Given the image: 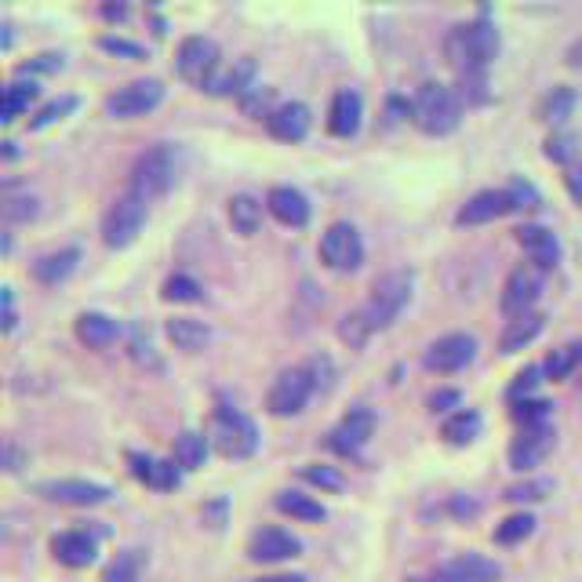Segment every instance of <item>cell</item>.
<instances>
[{
	"label": "cell",
	"instance_id": "cell-1",
	"mask_svg": "<svg viewBox=\"0 0 582 582\" xmlns=\"http://www.w3.org/2000/svg\"><path fill=\"white\" fill-rule=\"evenodd\" d=\"M444 51H448V62L459 70V77H466V73H484L488 62L499 55V30L488 19L462 22V26H455L448 33Z\"/></svg>",
	"mask_w": 582,
	"mask_h": 582
},
{
	"label": "cell",
	"instance_id": "cell-2",
	"mask_svg": "<svg viewBox=\"0 0 582 582\" xmlns=\"http://www.w3.org/2000/svg\"><path fill=\"white\" fill-rule=\"evenodd\" d=\"M179 179V150L171 142H157L146 153H139V161L131 164V193H139L142 201L150 204L175 186Z\"/></svg>",
	"mask_w": 582,
	"mask_h": 582
},
{
	"label": "cell",
	"instance_id": "cell-3",
	"mask_svg": "<svg viewBox=\"0 0 582 582\" xmlns=\"http://www.w3.org/2000/svg\"><path fill=\"white\" fill-rule=\"evenodd\" d=\"M412 121L419 124L426 135H448L459 128L462 121V99L459 91H452L448 84L426 81L412 99Z\"/></svg>",
	"mask_w": 582,
	"mask_h": 582
},
{
	"label": "cell",
	"instance_id": "cell-4",
	"mask_svg": "<svg viewBox=\"0 0 582 582\" xmlns=\"http://www.w3.org/2000/svg\"><path fill=\"white\" fill-rule=\"evenodd\" d=\"M412 291H415V273L412 270H390L382 273L379 281L372 284V295L364 302V317L372 324V332H382V328H390L397 317L404 313V306L412 302Z\"/></svg>",
	"mask_w": 582,
	"mask_h": 582
},
{
	"label": "cell",
	"instance_id": "cell-5",
	"mask_svg": "<svg viewBox=\"0 0 582 582\" xmlns=\"http://www.w3.org/2000/svg\"><path fill=\"white\" fill-rule=\"evenodd\" d=\"M211 444L226 459H248L259 448V430H255V422L241 408L219 401L215 404V415H211Z\"/></svg>",
	"mask_w": 582,
	"mask_h": 582
},
{
	"label": "cell",
	"instance_id": "cell-6",
	"mask_svg": "<svg viewBox=\"0 0 582 582\" xmlns=\"http://www.w3.org/2000/svg\"><path fill=\"white\" fill-rule=\"evenodd\" d=\"M142 226H146V201L139 193H121L117 201L110 204V211L102 215V241L106 248H128V244L139 241Z\"/></svg>",
	"mask_w": 582,
	"mask_h": 582
},
{
	"label": "cell",
	"instance_id": "cell-7",
	"mask_svg": "<svg viewBox=\"0 0 582 582\" xmlns=\"http://www.w3.org/2000/svg\"><path fill=\"white\" fill-rule=\"evenodd\" d=\"M317 390V382H313L310 368L302 364V368H288L273 379L270 386V397H266V408H270L277 419H288V415H299L306 408V401L313 397Z\"/></svg>",
	"mask_w": 582,
	"mask_h": 582
},
{
	"label": "cell",
	"instance_id": "cell-8",
	"mask_svg": "<svg viewBox=\"0 0 582 582\" xmlns=\"http://www.w3.org/2000/svg\"><path fill=\"white\" fill-rule=\"evenodd\" d=\"M321 259L328 270L335 273H353L364 262V244L357 226L350 222H332L321 237Z\"/></svg>",
	"mask_w": 582,
	"mask_h": 582
},
{
	"label": "cell",
	"instance_id": "cell-9",
	"mask_svg": "<svg viewBox=\"0 0 582 582\" xmlns=\"http://www.w3.org/2000/svg\"><path fill=\"white\" fill-rule=\"evenodd\" d=\"M161 99H164V84L157 77H142V81H131L113 91V95H106V113L117 117V121H131V117H142V113L157 110Z\"/></svg>",
	"mask_w": 582,
	"mask_h": 582
},
{
	"label": "cell",
	"instance_id": "cell-10",
	"mask_svg": "<svg viewBox=\"0 0 582 582\" xmlns=\"http://www.w3.org/2000/svg\"><path fill=\"white\" fill-rule=\"evenodd\" d=\"M175 66H179L182 81L197 84V88H208L211 77L222 70L219 66V44L208 41V37H186V41L179 44Z\"/></svg>",
	"mask_w": 582,
	"mask_h": 582
},
{
	"label": "cell",
	"instance_id": "cell-11",
	"mask_svg": "<svg viewBox=\"0 0 582 582\" xmlns=\"http://www.w3.org/2000/svg\"><path fill=\"white\" fill-rule=\"evenodd\" d=\"M473 357H477V339L466 332H452V335H441L437 342H430L422 364L437 375H452V372H462Z\"/></svg>",
	"mask_w": 582,
	"mask_h": 582
},
{
	"label": "cell",
	"instance_id": "cell-12",
	"mask_svg": "<svg viewBox=\"0 0 582 582\" xmlns=\"http://www.w3.org/2000/svg\"><path fill=\"white\" fill-rule=\"evenodd\" d=\"M37 495L44 502H59V506H102L113 492L106 484L81 481V477H55V481L37 484Z\"/></svg>",
	"mask_w": 582,
	"mask_h": 582
},
{
	"label": "cell",
	"instance_id": "cell-13",
	"mask_svg": "<svg viewBox=\"0 0 582 582\" xmlns=\"http://www.w3.org/2000/svg\"><path fill=\"white\" fill-rule=\"evenodd\" d=\"M553 444H557V433H553L550 422H539V426H524L510 444V466L513 470H535L546 455L553 452Z\"/></svg>",
	"mask_w": 582,
	"mask_h": 582
},
{
	"label": "cell",
	"instance_id": "cell-14",
	"mask_svg": "<svg viewBox=\"0 0 582 582\" xmlns=\"http://www.w3.org/2000/svg\"><path fill=\"white\" fill-rule=\"evenodd\" d=\"M375 433V412L372 408H353L346 419L335 426L332 433H328V448H332L335 455H346V459H353V455H361V448L368 441H372Z\"/></svg>",
	"mask_w": 582,
	"mask_h": 582
},
{
	"label": "cell",
	"instance_id": "cell-15",
	"mask_svg": "<svg viewBox=\"0 0 582 582\" xmlns=\"http://www.w3.org/2000/svg\"><path fill=\"white\" fill-rule=\"evenodd\" d=\"M542 295V270L535 266H517V270L506 277L502 284V313H510V317H521V313H532L535 299Z\"/></svg>",
	"mask_w": 582,
	"mask_h": 582
},
{
	"label": "cell",
	"instance_id": "cell-16",
	"mask_svg": "<svg viewBox=\"0 0 582 582\" xmlns=\"http://www.w3.org/2000/svg\"><path fill=\"white\" fill-rule=\"evenodd\" d=\"M510 211H517V201H513L510 190H481L462 204L455 222L459 226H484V222H495L502 215H510Z\"/></svg>",
	"mask_w": 582,
	"mask_h": 582
},
{
	"label": "cell",
	"instance_id": "cell-17",
	"mask_svg": "<svg viewBox=\"0 0 582 582\" xmlns=\"http://www.w3.org/2000/svg\"><path fill=\"white\" fill-rule=\"evenodd\" d=\"M299 553H302V542L291 532H284V528H262L248 542V557L255 564H281V561H291V557H299Z\"/></svg>",
	"mask_w": 582,
	"mask_h": 582
},
{
	"label": "cell",
	"instance_id": "cell-18",
	"mask_svg": "<svg viewBox=\"0 0 582 582\" xmlns=\"http://www.w3.org/2000/svg\"><path fill=\"white\" fill-rule=\"evenodd\" d=\"M266 211H270L281 226H291V230H302V226L310 222V201H306V193L295 190V186H273V190L266 193Z\"/></svg>",
	"mask_w": 582,
	"mask_h": 582
},
{
	"label": "cell",
	"instance_id": "cell-19",
	"mask_svg": "<svg viewBox=\"0 0 582 582\" xmlns=\"http://www.w3.org/2000/svg\"><path fill=\"white\" fill-rule=\"evenodd\" d=\"M517 244L524 248V255H528V262H532L535 270H553L561 262V244H557V237L546 226L524 222L521 230H517Z\"/></svg>",
	"mask_w": 582,
	"mask_h": 582
},
{
	"label": "cell",
	"instance_id": "cell-20",
	"mask_svg": "<svg viewBox=\"0 0 582 582\" xmlns=\"http://www.w3.org/2000/svg\"><path fill=\"white\" fill-rule=\"evenodd\" d=\"M310 106H302V102H281V106H273V113L266 117V128H270L273 139L281 142H302L310 135Z\"/></svg>",
	"mask_w": 582,
	"mask_h": 582
},
{
	"label": "cell",
	"instance_id": "cell-21",
	"mask_svg": "<svg viewBox=\"0 0 582 582\" xmlns=\"http://www.w3.org/2000/svg\"><path fill=\"white\" fill-rule=\"evenodd\" d=\"M441 579H448V582H499L502 568L492 561V557H484V553H459V557H452V561L441 568Z\"/></svg>",
	"mask_w": 582,
	"mask_h": 582
},
{
	"label": "cell",
	"instance_id": "cell-22",
	"mask_svg": "<svg viewBox=\"0 0 582 582\" xmlns=\"http://www.w3.org/2000/svg\"><path fill=\"white\" fill-rule=\"evenodd\" d=\"M251 81H255V59H251V55H241V59H233V66H222L204 91L219 95V99H233V95L244 99L251 91Z\"/></svg>",
	"mask_w": 582,
	"mask_h": 582
},
{
	"label": "cell",
	"instance_id": "cell-23",
	"mask_svg": "<svg viewBox=\"0 0 582 582\" xmlns=\"http://www.w3.org/2000/svg\"><path fill=\"white\" fill-rule=\"evenodd\" d=\"M51 553L66 568H88L99 557V542L91 539L88 532H62L51 539Z\"/></svg>",
	"mask_w": 582,
	"mask_h": 582
},
{
	"label": "cell",
	"instance_id": "cell-24",
	"mask_svg": "<svg viewBox=\"0 0 582 582\" xmlns=\"http://www.w3.org/2000/svg\"><path fill=\"white\" fill-rule=\"evenodd\" d=\"M361 117H364L361 95L350 88L335 91L332 110H328V131L339 135V139H350V135H357V128H361Z\"/></svg>",
	"mask_w": 582,
	"mask_h": 582
},
{
	"label": "cell",
	"instance_id": "cell-25",
	"mask_svg": "<svg viewBox=\"0 0 582 582\" xmlns=\"http://www.w3.org/2000/svg\"><path fill=\"white\" fill-rule=\"evenodd\" d=\"M73 332H77V339H81L84 346H91V350H106V346H113V342L121 339V324L113 321V317H106V313L91 310L77 317Z\"/></svg>",
	"mask_w": 582,
	"mask_h": 582
},
{
	"label": "cell",
	"instance_id": "cell-26",
	"mask_svg": "<svg viewBox=\"0 0 582 582\" xmlns=\"http://www.w3.org/2000/svg\"><path fill=\"white\" fill-rule=\"evenodd\" d=\"M77 259H81V251L77 248L48 251V255H41V259L33 262V277H37L41 284H59L77 270Z\"/></svg>",
	"mask_w": 582,
	"mask_h": 582
},
{
	"label": "cell",
	"instance_id": "cell-27",
	"mask_svg": "<svg viewBox=\"0 0 582 582\" xmlns=\"http://www.w3.org/2000/svg\"><path fill=\"white\" fill-rule=\"evenodd\" d=\"M164 332L175 342V350H186V353L204 350L211 342V328L204 321H197V317H175V321H168Z\"/></svg>",
	"mask_w": 582,
	"mask_h": 582
},
{
	"label": "cell",
	"instance_id": "cell-28",
	"mask_svg": "<svg viewBox=\"0 0 582 582\" xmlns=\"http://www.w3.org/2000/svg\"><path fill=\"white\" fill-rule=\"evenodd\" d=\"M542 324H546V317H542V313H521V317H513V321L506 324V332H502V339H499V350H502V353H517V350H524L528 342L539 339Z\"/></svg>",
	"mask_w": 582,
	"mask_h": 582
},
{
	"label": "cell",
	"instance_id": "cell-29",
	"mask_svg": "<svg viewBox=\"0 0 582 582\" xmlns=\"http://www.w3.org/2000/svg\"><path fill=\"white\" fill-rule=\"evenodd\" d=\"M226 215H230L233 230L241 233V237H251V233H259V226H262V201H255L251 193H237V197H230Z\"/></svg>",
	"mask_w": 582,
	"mask_h": 582
},
{
	"label": "cell",
	"instance_id": "cell-30",
	"mask_svg": "<svg viewBox=\"0 0 582 582\" xmlns=\"http://www.w3.org/2000/svg\"><path fill=\"white\" fill-rule=\"evenodd\" d=\"M277 510L288 513V517H295V521H306V524H317L328 517V510H324L321 502L310 499V495H302V492H277Z\"/></svg>",
	"mask_w": 582,
	"mask_h": 582
},
{
	"label": "cell",
	"instance_id": "cell-31",
	"mask_svg": "<svg viewBox=\"0 0 582 582\" xmlns=\"http://www.w3.org/2000/svg\"><path fill=\"white\" fill-rule=\"evenodd\" d=\"M477 433H481V415L473 412V408H462V412L448 415L441 426V437L448 444H470L477 441Z\"/></svg>",
	"mask_w": 582,
	"mask_h": 582
},
{
	"label": "cell",
	"instance_id": "cell-32",
	"mask_svg": "<svg viewBox=\"0 0 582 582\" xmlns=\"http://www.w3.org/2000/svg\"><path fill=\"white\" fill-rule=\"evenodd\" d=\"M204 459H208V437L197 430H186L175 437V462L182 470H201Z\"/></svg>",
	"mask_w": 582,
	"mask_h": 582
},
{
	"label": "cell",
	"instance_id": "cell-33",
	"mask_svg": "<svg viewBox=\"0 0 582 582\" xmlns=\"http://www.w3.org/2000/svg\"><path fill=\"white\" fill-rule=\"evenodd\" d=\"M37 99V84H26V81H11L8 88H4V110H0V121L11 124L19 113L30 110V102Z\"/></svg>",
	"mask_w": 582,
	"mask_h": 582
},
{
	"label": "cell",
	"instance_id": "cell-34",
	"mask_svg": "<svg viewBox=\"0 0 582 582\" xmlns=\"http://www.w3.org/2000/svg\"><path fill=\"white\" fill-rule=\"evenodd\" d=\"M579 364H582V342H568V346H561V350H553L550 357H546L542 372L550 375L553 382H561V379H568Z\"/></svg>",
	"mask_w": 582,
	"mask_h": 582
},
{
	"label": "cell",
	"instance_id": "cell-35",
	"mask_svg": "<svg viewBox=\"0 0 582 582\" xmlns=\"http://www.w3.org/2000/svg\"><path fill=\"white\" fill-rule=\"evenodd\" d=\"M139 575H142V557L135 550H124L106 564L102 582H139Z\"/></svg>",
	"mask_w": 582,
	"mask_h": 582
},
{
	"label": "cell",
	"instance_id": "cell-36",
	"mask_svg": "<svg viewBox=\"0 0 582 582\" xmlns=\"http://www.w3.org/2000/svg\"><path fill=\"white\" fill-rule=\"evenodd\" d=\"M532 532H535L532 513H513V517H506V521L495 528V542H499V546H517V542H524Z\"/></svg>",
	"mask_w": 582,
	"mask_h": 582
},
{
	"label": "cell",
	"instance_id": "cell-37",
	"mask_svg": "<svg viewBox=\"0 0 582 582\" xmlns=\"http://www.w3.org/2000/svg\"><path fill=\"white\" fill-rule=\"evenodd\" d=\"M575 110V91L572 88H553L546 99H542V121L550 124H561L568 121Z\"/></svg>",
	"mask_w": 582,
	"mask_h": 582
},
{
	"label": "cell",
	"instance_id": "cell-38",
	"mask_svg": "<svg viewBox=\"0 0 582 582\" xmlns=\"http://www.w3.org/2000/svg\"><path fill=\"white\" fill-rule=\"evenodd\" d=\"M161 299L164 302H197L201 299V284L193 281L190 273H171L161 288Z\"/></svg>",
	"mask_w": 582,
	"mask_h": 582
},
{
	"label": "cell",
	"instance_id": "cell-39",
	"mask_svg": "<svg viewBox=\"0 0 582 582\" xmlns=\"http://www.w3.org/2000/svg\"><path fill=\"white\" fill-rule=\"evenodd\" d=\"M302 481L313 484V488H321V492H342V488H346V477H342L339 470H332V466H317V462L302 466Z\"/></svg>",
	"mask_w": 582,
	"mask_h": 582
},
{
	"label": "cell",
	"instance_id": "cell-40",
	"mask_svg": "<svg viewBox=\"0 0 582 582\" xmlns=\"http://www.w3.org/2000/svg\"><path fill=\"white\" fill-rule=\"evenodd\" d=\"M368 335H375V332H372V324H368V317H364V310L346 313V317H342V324H339V339H342V342H350L353 350H357V346H364V342H368Z\"/></svg>",
	"mask_w": 582,
	"mask_h": 582
},
{
	"label": "cell",
	"instance_id": "cell-41",
	"mask_svg": "<svg viewBox=\"0 0 582 582\" xmlns=\"http://www.w3.org/2000/svg\"><path fill=\"white\" fill-rule=\"evenodd\" d=\"M131 357L142 364V368H150V372H161V357L153 353V342H150V332H142V328H131Z\"/></svg>",
	"mask_w": 582,
	"mask_h": 582
},
{
	"label": "cell",
	"instance_id": "cell-42",
	"mask_svg": "<svg viewBox=\"0 0 582 582\" xmlns=\"http://www.w3.org/2000/svg\"><path fill=\"white\" fill-rule=\"evenodd\" d=\"M73 110H77V95H62V99L48 102V106L37 110V117L30 121V128H48V124L62 121V117H70Z\"/></svg>",
	"mask_w": 582,
	"mask_h": 582
},
{
	"label": "cell",
	"instance_id": "cell-43",
	"mask_svg": "<svg viewBox=\"0 0 582 582\" xmlns=\"http://www.w3.org/2000/svg\"><path fill=\"white\" fill-rule=\"evenodd\" d=\"M550 401H539V397H528V401H517L513 404V419L521 422V426H539V422L550 419Z\"/></svg>",
	"mask_w": 582,
	"mask_h": 582
},
{
	"label": "cell",
	"instance_id": "cell-44",
	"mask_svg": "<svg viewBox=\"0 0 582 582\" xmlns=\"http://www.w3.org/2000/svg\"><path fill=\"white\" fill-rule=\"evenodd\" d=\"M542 375H546V372H542V364H528L524 372H517V379L510 382V401L513 404L528 401V397H532V390L542 382Z\"/></svg>",
	"mask_w": 582,
	"mask_h": 582
},
{
	"label": "cell",
	"instance_id": "cell-45",
	"mask_svg": "<svg viewBox=\"0 0 582 582\" xmlns=\"http://www.w3.org/2000/svg\"><path fill=\"white\" fill-rule=\"evenodd\" d=\"M182 481V466L175 459H157V470H153V481L150 488H157V492H175Z\"/></svg>",
	"mask_w": 582,
	"mask_h": 582
},
{
	"label": "cell",
	"instance_id": "cell-46",
	"mask_svg": "<svg viewBox=\"0 0 582 582\" xmlns=\"http://www.w3.org/2000/svg\"><path fill=\"white\" fill-rule=\"evenodd\" d=\"M270 102H273V88H251L248 95L241 99V106H244V113L248 117H270Z\"/></svg>",
	"mask_w": 582,
	"mask_h": 582
},
{
	"label": "cell",
	"instance_id": "cell-47",
	"mask_svg": "<svg viewBox=\"0 0 582 582\" xmlns=\"http://www.w3.org/2000/svg\"><path fill=\"white\" fill-rule=\"evenodd\" d=\"M546 492H553V481H528V484H513L506 499L510 502H535V499H546Z\"/></svg>",
	"mask_w": 582,
	"mask_h": 582
},
{
	"label": "cell",
	"instance_id": "cell-48",
	"mask_svg": "<svg viewBox=\"0 0 582 582\" xmlns=\"http://www.w3.org/2000/svg\"><path fill=\"white\" fill-rule=\"evenodd\" d=\"M0 211H4V219L8 222H26L37 215V201H33V197H8Z\"/></svg>",
	"mask_w": 582,
	"mask_h": 582
},
{
	"label": "cell",
	"instance_id": "cell-49",
	"mask_svg": "<svg viewBox=\"0 0 582 582\" xmlns=\"http://www.w3.org/2000/svg\"><path fill=\"white\" fill-rule=\"evenodd\" d=\"M55 70H62V55H55V51H44V55H37V59L19 66L22 77H26V73H55Z\"/></svg>",
	"mask_w": 582,
	"mask_h": 582
},
{
	"label": "cell",
	"instance_id": "cell-50",
	"mask_svg": "<svg viewBox=\"0 0 582 582\" xmlns=\"http://www.w3.org/2000/svg\"><path fill=\"white\" fill-rule=\"evenodd\" d=\"M128 466H131V477L142 484L153 481V470H157V459L153 455H142V452H131L128 455Z\"/></svg>",
	"mask_w": 582,
	"mask_h": 582
},
{
	"label": "cell",
	"instance_id": "cell-51",
	"mask_svg": "<svg viewBox=\"0 0 582 582\" xmlns=\"http://www.w3.org/2000/svg\"><path fill=\"white\" fill-rule=\"evenodd\" d=\"M99 48L110 51V55H128V59H142V55H146V51H142V44L124 41V37H102Z\"/></svg>",
	"mask_w": 582,
	"mask_h": 582
},
{
	"label": "cell",
	"instance_id": "cell-52",
	"mask_svg": "<svg viewBox=\"0 0 582 582\" xmlns=\"http://www.w3.org/2000/svg\"><path fill=\"white\" fill-rule=\"evenodd\" d=\"M546 157H550V161H572L575 139L572 135H553V139L546 142Z\"/></svg>",
	"mask_w": 582,
	"mask_h": 582
},
{
	"label": "cell",
	"instance_id": "cell-53",
	"mask_svg": "<svg viewBox=\"0 0 582 582\" xmlns=\"http://www.w3.org/2000/svg\"><path fill=\"white\" fill-rule=\"evenodd\" d=\"M510 193H513V201H517V211H521V208H539V193H535L528 182L517 179L510 186Z\"/></svg>",
	"mask_w": 582,
	"mask_h": 582
},
{
	"label": "cell",
	"instance_id": "cell-54",
	"mask_svg": "<svg viewBox=\"0 0 582 582\" xmlns=\"http://www.w3.org/2000/svg\"><path fill=\"white\" fill-rule=\"evenodd\" d=\"M452 404H459V393L455 390H441L430 397V408L433 412H444V408H452Z\"/></svg>",
	"mask_w": 582,
	"mask_h": 582
},
{
	"label": "cell",
	"instance_id": "cell-55",
	"mask_svg": "<svg viewBox=\"0 0 582 582\" xmlns=\"http://www.w3.org/2000/svg\"><path fill=\"white\" fill-rule=\"evenodd\" d=\"M0 299H4V332L15 328V299H11V288L0 291Z\"/></svg>",
	"mask_w": 582,
	"mask_h": 582
},
{
	"label": "cell",
	"instance_id": "cell-56",
	"mask_svg": "<svg viewBox=\"0 0 582 582\" xmlns=\"http://www.w3.org/2000/svg\"><path fill=\"white\" fill-rule=\"evenodd\" d=\"M19 466H22V452H19V448H15V444H4V470H8V473H15V470H19Z\"/></svg>",
	"mask_w": 582,
	"mask_h": 582
},
{
	"label": "cell",
	"instance_id": "cell-57",
	"mask_svg": "<svg viewBox=\"0 0 582 582\" xmlns=\"http://www.w3.org/2000/svg\"><path fill=\"white\" fill-rule=\"evenodd\" d=\"M102 15H106L110 22H121V19H128V4H106Z\"/></svg>",
	"mask_w": 582,
	"mask_h": 582
},
{
	"label": "cell",
	"instance_id": "cell-58",
	"mask_svg": "<svg viewBox=\"0 0 582 582\" xmlns=\"http://www.w3.org/2000/svg\"><path fill=\"white\" fill-rule=\"evenodd\" d=\"M568 66H575V70H582V41H575L572 48H568Z\"/></svg>",
	"mask_w": 582,
	"mask_h": 582
},
{
	"label": "cell",
	"instance_id": "cell-59",
	"mask_svg": "<svg viewBox=\"0 0 582 582\" xmlns=\"http://www.w3.org/2000/svg\"><path fill=\"white\" fill-rule=\"evenodd\" d=\"M568 190L575 193V201H582V171H572V175H568Z\"/></svg>",
	"mask_w": 582,
	"mask_h": 582
},
{
	"label": "cell",
	"instance_id": "cell-60",
	"mask_svg": "<svg viewBox=\"0 0 582 582\" xmlns=\"http://www.w3.org/2000/svg\"><path fill=\"white\" fill-rule=\"evenodd\" d=\"M255 582H306V575H262Z\"/></svg>",
	"mask_w": 582,
	"mask_h": 582
},
{
	"label": "cell",
	"instance_id": "cell-61",
	"mask_svg": "<svg viewBox=\"0 0 582 582\" xmlns=\"http://www.w3.org/2000/svg\"><path fill=\"white\" fill-rule=\"evenodd\" d=\"M433 582H448V579H441V575H437V579H433Z\"/></svg>",
	"mask_w": 582,
	"mask_h": 582
}]
</instances>
